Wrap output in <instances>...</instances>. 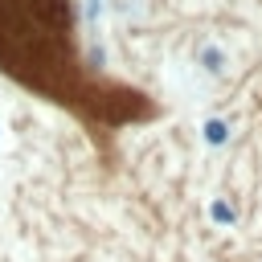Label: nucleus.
Segmentation results:
<instances>
[{
    "label": "nucleus",
    "instance_id": "nucleus-3",
    "mask_svg": "<svg viewBox=\"0 0 262 262\" xmlns=\"http://www.w3.org/2000/svg\"><path fill=\"white\" fill-rule=\"evenodd\" d=\"M205 61H209V70H221V53L217 49H205Z\"/></svg>",
    "mask_w": 262,
    "mask_h": 262
},
{
    "label": "nucleus",
    "instance_id": "nucleus-1",
    "mask_svg": "<svg viewBox=\"0 0 262 262\" xmlns=\"http://www.w3.org/2000/svg\"><path fill=\"white\" fill-rule=\"evenodd\" d=\"M205 139H209V143H225V139H229V127H225L221 119H209V123H205Z\"/></svg>",
    "mask_w": 262,
    "mask_h": 262
},
{
    "label": "nucleus",
    "instance_id": "nucleus-2",
    "mask_svg": "<svg viewBox=\"0 0 262 262\" xmlns=\"http://www.w3.org/2000/svg\"><path fill=\"white\" fill-rule=\"evenodd\" d=\"M213 217H217V221H229L233 213H229V205H225V201H217V205H213Z\"/></svg>",
    "mask_w": 262,
    "mask_h": 262
}]
</instances>
